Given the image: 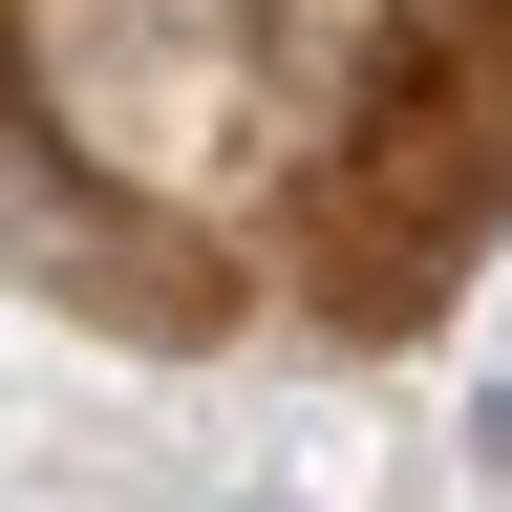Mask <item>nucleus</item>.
<instances>
[{
	"label": "nucleus",
	"mask_w": 512,
	"mask_h": 512,
	"mask_svg": "<svg viewBox=\"0 0 512 512\" xmlns=\"http://www.w3.org/2000/svg\"><path fill=\"white\" fill-rule=\"evenodd\" d=\"M491 214H512V22L342 107V150H320V278H342V320H427Z\"/></svg>",
	"instance_id": "nucleus-1"
},
{
	"label": "nucleus",
	"mask_w": 512,
	"mask_h": 512,
	"mask_svg": "<svg viewBox=\"0 0 512 512\" xmlns=\"http://www.w3.org/2000/svg\"><path fill=\"white\" fill-rule=\"evenodd\" d=\"M491 448H512V384H491Z\"/></svg>",
	"instance_id": "nucleus-2"
}]
</instances>
